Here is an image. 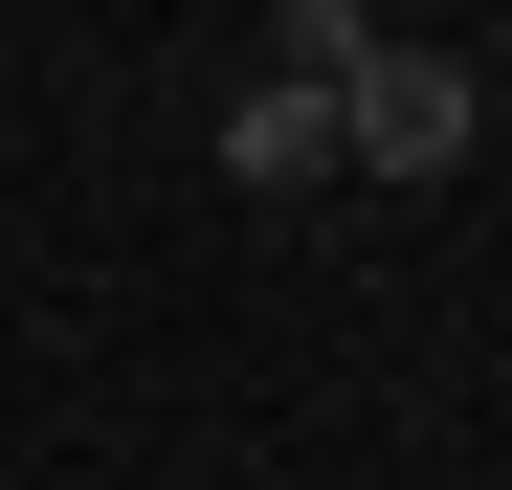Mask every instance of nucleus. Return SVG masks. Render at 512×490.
Returning a JSON list of instances; mask_svg holds the SVG:
<instances>
[{
	"label": "nucleus",
	"mask_w": 512,
	"mask_h": 490,
	"mask_svg": "<svg viewBox=\"0 0 512 490\" xmlns=\"http://www.w3.org/2000/svg\"><path fill=\"white\" fill-rule=\"evenodd\" d=\"M468 134H490V90H468L446 45H401V23H379V67L334 90V179H446Z\"/></svg>",
	"instance_id": "nucleus-1"
},
{
	"label": "nucleus",
	"mask_w": 512,
	"mask_h": 490,
	"mask_svg": "<svg viewBox=\"0 0 512 490\" xmlns=\"http://www.w3.org/2000/svg\"><path fill=\"white\" fill-rule=\"evenodd\" d=\"M223 179H245V201H312V179H334V90H245V112H223Z\"/></svg>",
	"instance_id": "nucleus-2"
},
{
	"label": "nucleus",
	"mask_w": 512,
	"mask_h": 490,
	"mask_svg": "<svg viewBox=\"0 0 512 490\" xmlns=\"http://www.w3.org/2000/svg\"><path fill=\"white\" fill-rule=\"evenodd\" d=\"M379 67V23L357 0H268V45H245V90H357Z\"/></svg>",
	"instance_id": "nucleus-3"
}]
</instances>
